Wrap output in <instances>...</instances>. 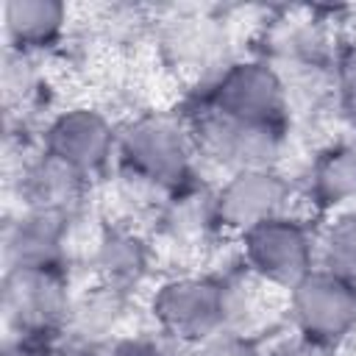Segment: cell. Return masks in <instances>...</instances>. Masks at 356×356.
Wrapping results in <instances>:
<instances>
[{
  "mask_svg": "<svg viewBox=\"0 0 356 356\" xmlns=\"http://www.w3.org/2000/svg\"><path fill=\"white\" fill-rule=\"evenodd\" d=\"M61 22V8L50 3H11L6 6V25L8 33L22 44L44 42L56 33Z\"/></svg>",
  "mask_w": 356,
  "mask_h": 356,
  "instance_id": "cell-1",
  "label": "cell"
},
{
  "mask_svg": "<svg viewBox=\"0 0 356 356\" xmlns=\"http://www.w3.org/2000/svg\"><path fill=\"white\" fill-rule=\"evenodd\" d=\"M6 356H42V353H36V350H31V348H22V345H19L17 350H8Z\"/></svg>",
  "mask_w": 356,
  "mask_h": 356,
  "instance_id": "cell-2",
  "label": "cell"
}]
</instances>
